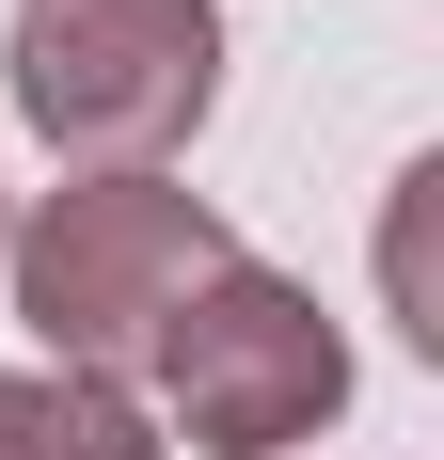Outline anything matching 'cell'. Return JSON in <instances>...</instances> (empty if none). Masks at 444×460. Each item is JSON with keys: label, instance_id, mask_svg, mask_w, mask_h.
Masks as SVG:
<instances>
[{"label": "cell", "instance_id": "1", "mask_svg": "<svg viewBox=\"0 0 444 460\" xmlns=\"http://www.w3.org/2000/svg\"><path fill=\"white\" fill-rule=\"evenodd\" d=\"M0 254H16V318L48 333V366L111 381V366L159 349V318H175L238 238H222V207L175 190V175H80V190H48Z\"/></svg>", "mask_w": 444, "mask_h": 460}, {"label": "cell", "instance_id": "2", "mask_svg": "<svg viewBox=\"0 0 444 460\" xmlns=\"http://www.w3.org/2000/svg\"><path fill=\"white\" fill-rule=\"evenodd\" d=\"M0 80H16L48 159L143 175V159H175L207 128V95H222V0H16Z\"/></svg>", "mask_w": 444, "mask_h": 460}, {"label": "cell", "instance_id": "3", "mask_svg": "<svg viewBox=\"0 0 444 460\" xmlns=\"http://www.w3.org/2000/svg\"><path fill=\"white\" fill-rule=\"evenodd\" d=\"M143 381H159V413H175L207 460H286V445H317V429L350 413V333L317 318V286L222 254L175 318H159Z\"/></svg>", "mask_w": 444, "mask_h": 460}, {"label": "cell", "instance_id": "4", "mask_svg": "<svg viewBox=\"0 0 444 460\" xmlns=\"http://www.w3.org/2000/svg\"><path fill=\"white\" fill-rule=\"evenodd\" d=\"M0 460H159V429L128 413V381H16L0 366Z\"/></svg>", "mask_w": 444, "mask_h": 460}, {"label": "cell", "instance_id": "5", "mask_svg": "<svg viewBox=\"0 0 444 460\" xmlns=\"http://www.w3.org/2000/svg\"><path fill=\"white\" fill-rule=\"evenodd\" d=\"M429 207H444V159H413V175H397V223H381V286H397V333H413V349H444V302H429Z\"/></svg>", "mask_w": 444, "mask_h": 460}]
</instances>
